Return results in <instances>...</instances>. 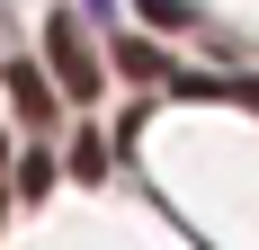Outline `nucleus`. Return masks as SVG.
<instances>
[{"label": "nucleus", "mask_w": 259, "mask_h": 250, "mask_svg": "<svg viewBox=\"0 0 259 250\" xmlns=\"http://www.w3.org/2000/svg\"><path fill=\"white\" fill-rule=\"evenodd\" d=\"M45 63H54V90H63V99H99V54H90L80 9H54V27H45Z\"/></svg>", "instance_id": "1"}, {"label": "nucleus", "mask_w": 259, "mask_h": 250, "mask_svg": "<svg viewBox=\"0 0 259 250\" xmlns=\"http://www.w3.org/2000/svg\"><path fill=\"white\" fill-rule=\"evenodd\" d=\"M9 99H18L27 125H45L54 107H63V90H54V72H36V63H9Z\"/></svg>", "instance_id": "2"}, {"label": "nucleus", "mask_w": 259, "mask_h": 250, "mask_svg": "<svg viewBox=\"0 0 259 250\" xmlns=\"http://www.w3.org/2000/svg\"><path fill=\"white\" fill-rule=\"evenodd\" d=\"M45 188H54V161H45V152H27V161H18V197H45Z\"/></svg>", "instance_id": "3"}, {"label": "nucleus", "mask_w": 259, "mask_h": 250, "mask_svg": "<svg viewBox=\"0 0 259 250\" xmlns=\"http://www.w3.org/2000/svg\"><path fill=\"white\" fill-rule=\"evenodd\" d=\"M72 170H80V179H99V170H107V143H99V134H80V152H72Z\"/></svg>", "instance_id": "4"}, {"label": "nucleus", "mask_w": 259, "mask_h": 250, "mask_svg": "<svg viewBox=\"0 0 259 250\" xmlns=\"http://www.w3.org/2000/svg\"><path fill=\"white\" fill-rule=\"evenodd\" d=\"M116 63H125L134 80H152V72H161V54H152V45H116Z\"/></svg>", "instance_id": "5"}, {"label": "nucleus", "mask_w": 259, "mask_h": 250, "mask_svg": "<svg viewBox=\"0 0 259 250\" xmlns=\"http://www.w3.org/2000/svg\"><path fill=\"white\" fill-rule=\"evenodd\" d=\"M143 18L152 27H188V0H143Z\"/></svg>", "instance_id": "6"}, {"label": "nucleus", "mask_w": 259, "mask_h": 250, "mask_svg": "<svg viewBox=\"0 0 259 250\" xmlns=\"http://www.w3.org/2000/svg\"><path fill=\"white\" fill-rule=\"evenodd\" d=\"M0 170H9V143H0Z\"/></svg>", "instance_id": "7"}, {"label": "nucleus", "mask_w": 259, "mask_h": 250, "mask_svg": "<svg viewBox=\"0 0 259 250\" xmlns=\"http://www.w3.org/2000/svg\"><path fill=\"white\" fill-rule=\"evenodd\" d=\"M0 205H9V197H0Z\"/></svg>", "instance_id": "8"}]
</instances>
